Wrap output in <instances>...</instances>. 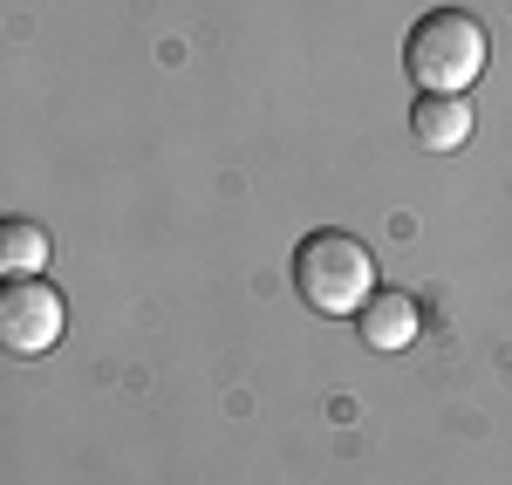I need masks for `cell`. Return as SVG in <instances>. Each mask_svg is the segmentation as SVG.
Listing matches in <instances>:
<instances>
[{"mask_svg":"<svg viewBox=\"0 0 512 485\" xmlns=\"http://www.w3.org/2000/svg\"><path fill=\"white\" fill-rule=\"evenodd\" d=\"M403 69L417 82V96H465L485 76V28L465 7H437L424 14L403 41Z\"/></svg>","mask_w":512,"mask_h":485,"instance_id":"1","label":"cell"},{"mask_svg":"<svg viewBox=\"0 0 512 485\" xmlns=\"http://www.w3.org/2000/svg\"><path fill=\"white\" fill-rule=\"evenodd\" d=\"M294 287L315 315H355L369 294H376V260L355 233H335L321 226L294 246Z\"/></svg>","mask_w":512,"mask_h":485,"instance_id":"2","label":"cell"},{"mask_svg":"<svg viewBox=\"0 0 512 485\" xmlns=\"http://www.w3.org/2000/svg\"><path fill=\"white\" fill-rule=\"evenodd\" d=\"M69 328V301L48 274H0V349L7 356H48Z\"/></svg>","mask_w":512,"mask_h":485,"instance_id":"3","label":"cell"},{"mask_svg":"<svg viewBox=\"0 0 512 485\" xmlns=\"http://www.w3.org/2000/svg\"><path fill=\"white\" fill-rule=\"evenodd\" d=\"M355 328H362V342H369L376 356H396V349H410V342H417L424 315H417V301H410L403 287H376V294L355 308Z\"/></svg>","mask_w":512,"mask_h":485,"instance_id":"4","label":"cell"},{"mask_svg":"<svg viewBox=\"0 0 512 485\" xmlns=\"http://www.w3.org/2000/svg\"><path fill=\"white\" fill-rule=\"evenodd\" d=\"M410 130L424 137V151H458V144L472 137V103H465V96H417Z\"/></svg>","mask_w":512,"mask_h":485,"instance_id":"5","label":"cell"},{"mask_svg":"<svg viewBox=\"0 0 512 485\" xmlns=\"http://www.w3.org/2000/svg\"><path fill=\"white\" fill-rule=\"evenodd\" d=\"M48 233L35 219H0V274H41L48 267Z\"/></svg>","mask_w":512,"mask_h":485,"instance_id":"6","label":"cell"}]
</instances>
